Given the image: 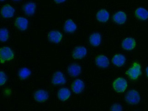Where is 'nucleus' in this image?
<instances>
[{
  "mask_svg": "<svg viewBox=\"0 0 148 111\" xmlns=\"http://www.w3.org/2000/svg\"><path fill=\"white\" fill-rule=\"evenodd\" d=\"M0 58L1 62L4 63L7 61H11L14 58V53L10 47H4L0 50Z\"/></svg>",
  "mask_w": 148,
  "mask_h": 111,
  "instance_id": "1",
  "label": "nucleus"
},
{
  "mask_svg": "<svg viewBox=\"0 0 148 111\" xmlns=\"http://www.w3.org/2000/svg\"><path fill=\"white\" fill-rule=\"evenodd\" d=\"M141 73L140 65L137 62H134L132 67L126 72V74L130 78L133 80L137 79L140 76Z\"/></svg>",
  "mask_w": 148,
  "mask_h": 111,
  "instance_id": "2",
  "label": "nucleus"
},
{
  "mask_svg": "<svg viewBox=\"0 0 148 111\" xmlns=\"http://www.w3.org/2000/svg\"><path fill=\"white\" fill-rule=\"evenodd\" d=\"M113 87L115 91L118 92H123L128 87L126 80L122 77L117 78L114 81Z\"/></svg>",
  "mask_w": 148,
  "mask_h": 111,
  "instance_id": "3",
  "label": "nucleus"
},
{
  "mask_svg": "<svg viewBox=\"0 0 148 111\" xmlns=\"http://www.w3.org/2000/svg\"><path fill=\"white\" fill-rule=\"evenodd\" d=\"M125 100L129 103L136 104L140 102V97L137 91L131 90L129 91L126 94Z\"/></svg>",
  "mask_w": 148,
  "mask_h": 111,
  "instance_id": "4",
  "label": "nucleus"
},
{
  "mask_svg": "<svg viewBox=\"0 0 148 111\" xmlns=\"http://www.w3.org/2000/svg\"><path fill=\"white\" fill-rule=\"evenodd\" d=\"M1 13L4 18H11L14 16L15 9L10 5L6 4L1 8Z\"/></svg>",
  "mask_w": 148,
  "mask_h": 111,
  "instance_id": "5",
  "label": "nucleus"
},
{
  "mask_svg": "<svg viewBox=\"0 0 148 111\" xmlns=\"http://www.w3.org/2000/svg\"><path fill=\"white\" fill-rule=\"evenodd\" d=\"M87 54V50L83 46H78L76 47L72 53L74 59H82L84 58Z\"/></svg>",
  "mask_w": 148,
  "mask_h": 111,
  "instance_id": "6",
  "label": "nucleus"
},
{
  "mask_svg": "<svg viewBox=\"0 0 148 111\" xmlns=\"http://www.w3.org/2000/svg\"><path fill=\"white\" fill-rule=\"evenodd\" d=\"M52 82L53 85H62L66 82L65 77L62 72L54 73L52 77Z\"/></svg>",
  "mask_w": 148,
  "mask_h": 111,
  "instance_id": "7",
  "label": "nucleus"
},
{
  "mask_svg": "<svg viewBox=\"0 0 148 111\" xmlns=\"http://www.w3.org/2000/svg\"><path fill=\"white\" fill-rule=\"evenodd\" d=\"M15 25L17 29L25 31L28 27V21L24 17H18L15 20Z\"/></svg>",
  "mask_w": 148,
  "mask_h": 111,
  "instance_id": "8",
  "label": "nucleus"
},
{
  "mask_svg": "<svg viewBox=\"0 0 148 111\" xmlns=\"http://www.w3.org/2000/svg\"><path fill=\"white\" fill-rule=\"evenodd\" d=\"M48 92L45 90H39L36 91L34 94L35 100L38 102L42 103L46 101L48 98Z\"/></svg>",
  "mask_w": 148,
  "mask_h": 111,
  "instance_id": "9",
  "label": "nucleus"
},
{
  "mask_svg": "<svg viewBox=\"0 0 148 111\" xmlns=\"http://www.w3.org/2000/svg\"><path fill=\"white\" fill-rule=\"evenodd\" d=\"M62 38L61 32L58 31H52L48 33V39L52 42L58 43L61 41Z\"/></svg>",
  "mask_w": 148,
  "mask_h": 111,
  "instance_id": "10",
  "label": "nucleus"
},
{
  "mask_svg": "<svg viewBox=\"0 0 148 111\" xmlns=\"http://www.w3.org/2000/svg\"><path fill=\"white\" fill-rule=\"evenodd\" d=\"M23 9L26 15L28 16H32L35 12L36 5L34 2H27L23 6Z\"/></svg>",
  "mask_w": 148,
  "mask_h": 111,
  "instance_id": "11",
  "label": "nucleus"
},
{
  "mask_svg": "<svg viewBox=\"0 0 148 111\" xmlns=\"http://www.w3.org/2000/svg\"><path fill=\"white\" fill-rule=\"evenodd\" d=\"M95 61L97 65L103 69L107 67L110 64V62L107 57L103 55L97 56L96 58Z\"/></svg>",
  "mask_w": 148,
  "mask_h": 111,
  "instance_id": "12",
  "label": "nucleus"
},
{
  "mask_svg": "<svg viewBox=\"0 0 148 111\" xmlns=\"http://www.w3.org/2000/svg\"><path fill=\"white\" fill-rule=\"evenodd\" d=\"M71 88L74 92L78 94L83 92L84 88V84L81 80L77 79L72 83Z\"/></svg>",
  "mask_w": 148,
  "mask_h": 111,
  "instance_id": "13",
  "label": "nucleus"
},
{
  "mask_svg": "<svg viewBox=\"0 0 148 111\" xmlns=\"http://www.w3.org/2000/svg\"><path fill=\"white\" fill-rule=\"evenodd\" d=\"M136 46V42L134 39L128 38L125 39L122 43V47L126 50H131Z\"/></svg>",
  "mask_w": 148,
  "mask_h": 111,
  "instance_id": "14",
  "label": "nucleus"
},
{
  "mask_svg": "<svg viewBox=\"0 0 148 111\" xmlns=\"http://www.w3.org/2000/svg\"><path fill=\"white\" fill-rule=\"evenodd\" d=\"M68 72L71 77H75L79 75L81 72V68L78 64L73 63L69 66Z\"/></svg>",
  "mask_w": 148,
  "mask_h": 111,
  "instance_id": "15",
  "label": "nucleus"
},
{
  "mask_svg": "<svg viewBox=\"0 0 148 111\" xmlns=\"http://www.w3.org/2000/svg\"><path fill=\"white\" fill-rule=\"evenodd\" d=\"M113 18L115 23L119 24H123L126 21L127 16L124 12L119 11L114 14Z\"/></svg>",
  "mask_w": 148,
  "mask_h": 111,
  "instance_id": "16",
  "label": "nucleus"
},
{
  "mask_svg": "<svg viewBox=\"0 0 148 111\" xmlns=\"http://www.w3.org/2000/svg\"><path fill=\"white\" fill-rule=\"evenodd\" d=\"M71 96V92L67 88L60 89L58 93V97L59 99L62 101H65L68 100Z\"/></svg>",
  "mask_w": 148,
  "mask_h": 111,
  "instance_id": "17",
  "label": "nucleus"
},
{
  "mask_svg": "<svg viewBox=\"0 0 148 111\" xmlns=\"http://www.w3.org/2000/svg\"><path fill=\"white\" fill-rule=\"evenodd\" d=\"M96 17L99 21L102 23H106L109 19L110 14L106 10L102 9L98 12Z\"/></svg>",
  "mask_w": 148,
  "mask_h": 111,
  "instance_id": "18",
  "label": "nucleus"
},
{
  "mask_svg": "<svg viewBox=\"0 0 148 111\" xmlns=\"http://www.w3.org/2000/svg\"><path fill=\"white\" fill-rule=\"evenodd\" d=\"M135 14L137 18L141 20H146L148 18V11L143 8L137 9Z\"/></svg>",
  "mask_w": 148,
  "mask_h": 111,
  "instance_id": "19",
  "label": "nucleus"
},
{
  "mask_svg": "<svg viewBox=\"0 0 148 111\" xmlns=\"http://www.w3.org/2000/svg\"><path fill=\"white\" fill-rule=\"evenodd\" d=\"M112 61L114 65L118 66H121L125 64L126 59L124 56L118 54L114 56Z\"/></svg>",
  "mask_w": 148,
  "mask_h": 111,
  "instance_id": "20",
  "label": "nucleus"
},
{
  "mask_svg": "<svg viewBox=\"0 0 148 111\" xmlns=\"http://www.w3.org/2000/svg\"><path fill=\"white\" fill-rule=\"evenodd\" d=\"M90 44L94 47H97L100 45L101 41V36L99 33H92L89 38Z\"/></svg>",
  "mask_w": 148,
  "mask_h": 111,
  "instance_id": "21",
  "label": "nucleus"
},
{
  "mask_svg": "<svg viewBox=\"0 0 148 111\" xmlns=\"http://www.w3.org/2000/svg\"><path fill=\"white\" fill-rule=\"evenodd\" d=\"M77 25L71 19L66 21L64 26V30L67 32H73L77 29Z\"/></svg>",
  "mask_w": 148,
  "mask_h": 111,
  "instance_id": "22",
  "label": "nucleus"
},
{
  "mask_svg": "<svg viewBox=\"0 0 148 111\" xmlns=\"http://www.w3.org/2000/svg\"><path fill=\"white\" fill-rule=\"evenodd\" d=\"M31 74V71L26 67L21 69L18 73L19 77L22 80H24L30 76Z\"/></svg>",
  "mask_w": 148,
  "mask_h": 111,
  "instance_id": "23",
  "label": "nucleus"
},
{
  "mask_svg": "<svg viewBox=\"0 0 148 111\" xmlns=\"http://www.w3.org/2000/svg\"><path fill=\"white\" fill-rule=\"evenodd\" d=\"M9 33L6 28H1L0 30V40L2 42H5L8 38Z\"/></svg>",
  "mask_w": 148,
  "mask_h": 111,
  "instance_id": "24",
  "label": "nucleus"
},
{
  "mask_svg": "<svg viewBox=\"0 0 148 111\" xmlns=\"http://www.w3.org/2000/svg\"><path fill=\"white\" fill-rule=\"evenodd\" d=\"M0 78H1L0 85L1 86L3 85L7 82V75H5V74L3 72L1 71V72H0Z\"/></svg>",
  "mask_w": 148,
  "mask_h": 111,
  "instance_id": "25",
  "label": "nucleus"
},
{
  "mask_svg": "<svg viewBox=\"0 0 148 111\" xmlns=\"http://www.w3.org/2000/svg\"><path fill=\"white\" fill-rule=\"evenodd\" d=\"M112 111H122V108L119 104H114L111 108Z\"/></svg>",
  "mask_w": 148,
  "mask_h": 111,
  "instance_id": "26",
  "label": "nucleus"
},
{
  "mask_svg": "<svg viewBox=\"0 0 148 111\" xmlns=\"http://www.w3.org/2000/svg\"><path fill=\"white\" fill-rule=\"evenodd\" d=\"M57 3H63L66 1V0H54Z\"/></svg>",
  "mask_w": 148,
  "mask_h": 111,
  "instance_id": "27",
  "label": "nucleus"
},
{
  "mask_svg": "<svg viewBox=\"0 0 148 111\" xmlns=\"http://www.w3.org/2000/svg\"><path fill=\"white\" fill-rule=\"evenodd\" d=\"M146 74H147V76L148 77V67H147L146 69Z\"/></svg>",
  "mask_w": 148,
  "mask_h": 111,
  "instance_id": "28",
  "label": "nucleus"
},
{
  "mask_svg": "<svg viewBox=\"0 0 148 111\" xmlns=\"http://www.w3.org/2000/svg\"><path fill=\"white\" fill-rule=\"evenodd\" d=\"M4 0H1V1H3Z\"/></svg>",
  "mask_w": 148,
  "mask_h": 111,
  "instance_id": "29",
  "label": "nucleus"
},
{
  "mask_svg": "<svg viewBox=\"0 0 148 111\" xmlns=\"http://www.w3.org/2000/svg\"><path fill=\"white\" fill-rule=\"evenodd\" d=\"M15 1H19V0H15Z\"/></svg>",
  "mask_w": 148,
  "mask_h": 111,
  "instance_id": "30",
  "label": "nucleus"
}]
</instances>
